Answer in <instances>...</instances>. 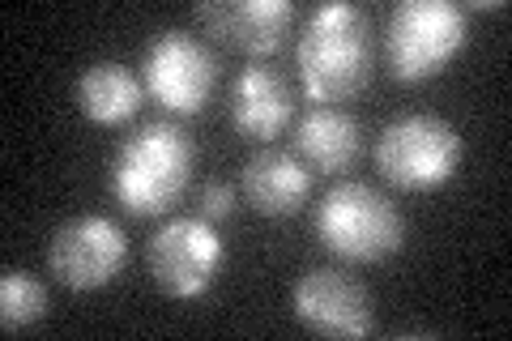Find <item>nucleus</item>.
<instances>
[{
  "label": "nucleus",
  "mask_w": 512,
  "mask_h": 341,
  "mask_svg": "<svg viewBox=\"0 0 512 341\" xmlns=\"http://www.w3.org/2000/svg\"><path fill=\"white\" fill-rule=\"evenodd\" d=\"M197 22L235 52L274 56L291 35L295 5L291 0H205L197 5Z\"/></svg>",
  "instance_id": "obj_10"
},
{
  "label": "nucleus",
  "mask_w": 512,
  "mask_h": 341,
  "mask_svg": "<svg viewBox=\"0 0 512 341\" xmlns=\"http://www.w3.org/2000/svg\"><path fill=\"white\" fill-rule=\"evenodd\" d=\"M461 158H466L461 133L448 120L431 116V111L393 120L376 141L380 175L406 192H431L448 184L461 171Z\"/></svg>",
  "instance_id": "obj_5"
},
{
  "label": "nucleus",
  "mask_w": 512,
  "mask_h": 341,
  "mask_svg": "<svg viewBox=\"0 0 512 341\" xmlns=\"http://www.w3.org/2000/svg\"><path fill=\"white\" fill-rule=\"evenodd\" d=\"M197 209H201V218L205 222H222V218H231V209H235V192L222 184V180H210V184H201L197 192Z\"/></svg>",
  "instance_id": "obj_16"
},
{
  "label": "nucleus",
  "mask_w": 512,
  "mask_h": 341,
  "mask_svg": "<svg viewBox=\"0 0 512 341\" xmlns=\"http://www.w3.org/2000/svg\"><path fill=\"white\" fill-rule=\"evenodd\" d=\"M192 167H197V145L171 120H154L141 124L128 137L116 158H111V175L107 188L116 205L133 218H158L171 205H180L188 192Z\"/></svg>",
  "instance_id": "obj_1"
},
{
  "label": "nucleus",
  "mask_w": 512,
  "mask_h": 341,
  "mask_svg": "<svg viewBox=\"0 0 512 341\" xmlns=\"http://www.w3.org/2000/svg\"><path fill=\"white\" fill-rule=\"evenodd\" d=\"M227 103H231V128L239 137L274 141V137H282V128L291 124L295 90L278 69L252 64V69H244L231 81Z\"/></svg>",
  "instance_id": "obj_11"
},
{
  "label": "nucleus",
  "mask_w": 512,
  "mask_h": 341,
  "mask_svg": "<svg viewBox=\"0 0 512 341\" xmlns=\"http://www.w3.org/2000/svg\"><path fill=\"white\" fill-rule=\"evenodd\" d=\"M316 235L320 243L355 265H380L406 243V222L397 205L372 184H333L325 201L316 205Z\"/></svg>",
  "instance_id": "obj_3"
},
{
  "label": "nucleus",
  "mask_w": 512,
  "mask_h": 341,
  "mask_svg": "<svg viewBox=\"0 0 512 341\" xmlns=\"http://www.w3.org/2000/svg\"><path fill=\"white\" fill-rule=\"evenodd\" d=\"M299 81L312 103H342L355 99L372 81V26L359 5L333 0L320 5L295 47Z\"/></svg>",
  "instance_id": "obj_2"
},
{
  "label": "nucleus",
  "mask_w": 512,
  "mask_h": 341,
  "mask_svg": "<svg viewBox=\"0 0 512 341\" xmlns=\"http://www.w3.org/2000/svg\"><path fill=\"white\" fill-rule=\"evenodd\" d=\"M146 99V81H137L133 69H124L120 60H94L90 69L77 77V107L94 124H124L141 111Z\"/></svg>",
  "instance_id": "obj_14"
},
{
  "label": "nucleus",
  "mask_w": 512,
  "mask_h": 341,
  "mask_svg": "<svg viewBox=\"0 0 512 341\" xmlns=\"http://www.w3.org/2000/svg\"><path fill=\"white\" fill-rule=\"evenodd\" d=\"M141 69H146V94L175 116H197L218 86L214 52L201 39H192L188 30H163L146 47Z\"/></svg>",
  "instance_id": "obj_7"
},
{
  "label": "nucleus",
  "mask_w": 512,
  "mask_h": 341,
  "mask_svg": "<svg viewBox=\"0 0 512 341\" xmlns=\"http://www.w3.org/2000/svg\"><path fill=\"white\" fill-rule=\"evenodd\" d=\"M470 39V9L453 0H402L384 26V60L397 81H427L444 73Z\"/></svg>",
  "instance_id": "obj_4"
},
{
  "label": "nucleus",
  "mask_w": 512,
  "mask_h": 341,
  "mask_svg": "<svg viewBox=\"0 0 512 341\" xmlns=\"http://www.w3.org/2000/svg\"><path fill=\"white\" fill-rule=\"evenodd\" d=\"M222 261H227L222 235L201 214L197 218H171L163 231H154V239L146 243L150 278L171 299L210 295V286L222 273Z\"/></svg>",
  "instance_id": "obj_6"
},
{
  "label": "nucleus",
  "mask_w": 512,
  "mask_h": 341,
  "mask_svg": "<svg viewBox=\"0 0 512 341\" xmlns=\"http://www.w3.org/2000/svg\"><path fill=\"white\" fill-rule=\"evenodd\" d=\"M43 312H47L43 282L22 269H5V278H0V324H5V333L30 329V324L43 320Z\"/></svg>",
  "instance_id": "obj_15"
},
{
  "label": "nucleus",
  "mask_w": 512,
  "mask_h": 341,
  "mask_svg": "<svg viewBox=\"0 0 512 341\" xmlns=\"http://www.w3.org/2000/svg\"><path fill=\"white\" fill-rule=\"evenodd\" d=\"M359 150H363V128L342 107H312L295 128V154L312 171L338 175L346 167H355Z\"/></svg>",
  "instance_id": "obj_13"
},
{
  "label": "nucleus",
  "mask_w": 512,
  "mask_h": 341,
  "mask_svg": "<svg viewBox=\"0 0 512 341\" xmlns=\"http://www.w3.org/2000/svg\"><path fill=\"white\" fill-rule=\"evenodd\" d=\"M291 307L303 329L320 337H367L376 329L372 295L346 269H308L291 290Z\"/></svg>",
  "instance_id": "obj_9"
},
{
  "label": "nucleus",
  "mask_w": 512,
  "mask_h": 341,
  "mask_svg": "<svg viewBox=\"0 0 512 341\" xmlns=\"http://www.w3.org/2000/svg\"><path fill=\"white\" fill-rule=\"evenodd\" d=\"M244 197L256 214L265 218H291L303 209L312 192V171L308 162L291 150H261L256 158H248L244 167Z\"/></svg>",
  "instance_id": "obj_12"
},
{
  "label": "nucleus",
  "mask_w": 512,
  "mask_h": 341,
  "mask_svg": "<svg viewBox=\"0 0 512 341\" xmlns=\"http://www.w3.org/2000/svg\"><path fill=\"white\" fill-rule=\"evenodd\" d=\"M128 239L111 218L82 214L69 218L47 243V269L69 290H99L124 269Z\"/></svg>",
  "instance_id": "obj_8"
}]
</instances>
